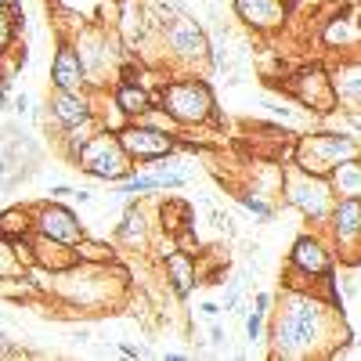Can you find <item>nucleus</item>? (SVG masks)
Masks as SVG:
<instances>
[{
    "label": "nucleus",
    "instance_id": "f257e3e1",
    "mask_svg": "<svg viewBox=\"0 0 361 361\" xmlns=\"http://www.w3.org/2000/svg\"><path fill=\"white\" fill-rule=\"evenodd\" d=\"M318 329H322V307L314 300H293V307L279 322L275 336L286 354H296L300 347H311L318 340Z\"/></svg>",
    "mask_w": 361,
    "mask_h": 361
},
{
    "label": "nucleus",
    "instance_id": "f03ea898",
    "mask_svg": "<svg viewBox=\"0 0 361 361\" xmlns=\"http://www.w3.org/2000/svg\"><path fill=\"white\" fill-rule=\"evenodd\" d=\"M163 105L173 119L180 123H202V119L214 116V94L209 87L199 80H177L163 90Z\"/></svg>",
    "mask_w": 361,
    "mask_h": 361
},
{
    "label": "nucleus",
    "instance_id": "7ed1b4c3",
    "mask_svg": "<svg viewBox=\"0 0 361 361\" xmlns=\"http://www.w3.org/2000/svg\"><path fill=\"white\" fill-rule=\"evenodd\" d=\"M357 156V141L354 137H340V134H314L300 145V166H304L311 177L329 173L336 163L354 159Z\"/></svg>",
    "mask_w": 361,
    "mask_h": 361
},
{
    "label": "nucleus",
    "instance_id": "20e7f679",
    "mask_svg": "<svg viewBox=\"0 0 361 361\" xmlns=\"http://www.w3.org/2000/svg\"><path fill=\"white\" fill-rule=\"evenodd\" d=\"M80 170H87L90 177H102V180H119L127 177V152L119 148V141L112 137H94V141H83L80 148Z\"/></svg>",
    "mask_w": 361,
    "mask_h": 361
},
{
    "label": "nucleus",
    "instance_id": "39448f33",
    "mask_svg": "<svg viewBox=\"0 0 361 361\" xmlns=\"http://www.w3.org/2000/svg\"><path fill=\"white\" fill-rule=\"evenodd\" d=\"M119 148L137 159H159V156H170L173 152V141L163 134V130H148V127H127L119 134Z\"/></svg>",
    "mask_w": 361,
    "mask_h": 361
},
{
    "label": "nucleus",
    "instance_id": "423d86ee",
    "mask_svg": "<svg viewBox=\"0 0 361 361\" xmlns=\"http://www.w3.org/2000/svg\"><path fill=\"white\" fill-rule=\"evenodd\" d=\"M40 235L51 238V243H80L83 231H80V221L69 214L66 206H47L40 214Z\"/></svg>",
    "mask_w": 361,
    "mask_h": 361
},
{
    "label": "nucleus",
    "instance_id": "0eeeda50",
    "mask_svg": "<svg viewBox=\"0 0 361 361\" xmlns=\"http://www.w3.org/2000/svg\"><path fill=\"white\" fill-rule=\"evenodd\" d=\"M166 40H170V47H173L177 54H185V58H192V54L199 58V54L206 51V33H202V29H199L192 18H185V15L170 22Z\"/></svg>",
    "mask_w": 361,
    "mask_h": 361
},
{
    "label": "nucleus",
    "instance_id": "6e6552de",
    "mask_svg": "<svg viewBox=\"0 0 361 361\" xmlns=\"http://www.w3.org/2000/svg\"><path fill=\"white\" fill-rule=\"evenodd\" d=\"M51 80L58 90H69V94H80L83 90V62L73 47H62L51 66Z\"/></svg>",
    "mask_w": 361,
    "mask_h": 361
},
{
    "label": "nucleus",
    "instance_id": "1a4fd4ad",
    "mask_svg": "<svg viewBox=\"0 0 361 361\" xmlns=\"http://www.w3.org/2000/svg\"><path fill=\"white\" fill-rule=\"evenodd\" d=\"M293 267L307 271V275H325L329 253L322 250V243H314V238H300V243L293 246Z\"/></svg>",
    "mask_w": 361,
    "mask_h": 361
},
{
    "label": "nucleus",
    "instance_id": "9d476101",
    "mask_svg": "<svg viewBox=\"0 0 361 361\" xmlns=\"http://www.w3.org/2000/svg\"><path fill=\"white\" fill-rule=\"evenodd\" d=\"M51 109H54V116H58V123H66V127H80V123H87V119H90L87 102H83L80 94H69V90H58L54 102H51Z\"/></svg>",
    "mask_w": 361,
    "mask_h": 361
},
{
    "label": "nucleus",
    "instance_id": "9b49d317",
    "mask_svg": "<svg viewBox=\"0 0 361 361\" xmlns=\"http://www.w3.org/2000/svg\"><path fill=\"white\" fill-rule=\"evenodd\" d=\"M238 15H243L250 25H279L282 22V4L279 0H238Z\"/></svg>",
    "mask_w": 361,
    "mask_h": 361
},
{
    "label": "nucleus",
    "instance_id": "f8f14e48",
    "mask_svg": "<svg viewBox=\"0 0 361 361\" xmlns=\"http://www.w3.org/2000/svg\"><path fill=\"white\" fill-rule=\"evenodd\" d=\"M333 231L340 243H357V235H361V217H357V195H347L340 206H336V214H333Z\"/></svg>",
    "mask_w": 361,
    "mask_h": 361
},
{
    "label": "nucleus",
    "instance_id": "ddd939ff",
    "mask_svg": "<svg viewBox=\"0 0 361 361\" xmlns=\"http://www.w3.org/2000/svg\"><path fill=\"white\" fill-rule=\"evenodd\" d=\"M333 185L343 195H361V166H357V159H343V163L333 166Z\"/></svg>",
    "mask_w": 361,
    "mask_h": 361
},
{
    "label": "nucleus",
    "instance_id": "4468645a",
    "mask_svg": "<svg viewBox=\"0 0 361 361\" xmlns=\"http://www.w3.org/2000/svg\"><path fill=\"white\" fill-rule=\"evenodd\" d=\"M166 271L173 275V286H177V293L185 296V293L192 289V282H195V264H192L185 253H173V257H166Z\"/></svg>",
    "mask_w": 361,
    "mask_h": 361
},
{
    "label": "nucleus",
    "instance_id": "2eb2a0df",
    "mask_svg": "<svg viewBox=\"0 0 361 361\" xmlns=\"http://www.w3.org/2000/svg\"><path fill=\"white\" fill-rule=\"evenodd\" d=\"M116 105L123 109L127 116H145V112H148V94H145L141 87L127 83V87H119V94H116Z\"/></svg>",
    "mask_w": 361,
    "mask_h": 361
},
{
    "label": "nucleus",
    "instance_id": "dca6fc26",
    "mask_svg": "<svg viewBox=\"0 0 361 361\" xmlns=\"http://www.w3.org/2000/svg\"><path fill=\"white\" fill-rule=\"evenodd\" d=\"M293 202L304 206L314 221L322 217V209H325V206H322V188H318V185H296V188H293Z\"/></svg>",
    "mask_w": 361,
    "mask_h": 361
},
{
    "label": "nucleus",
    "instance_id": "f3484780",
    "mask_svg": "<svg viewBox=\"0 0 361 361\" xmlns=\"http://www.w3.org/2000/svg\"><path fill=\"white\" fill-rule=\"evenodd\" d=\"M0 231H4V235H25L29 231L25 214H4V217H0Z\"/></svg>",
    "mask_w": 361,
    "mask_h": 361
},
{
    "label": "nucleus",
    "instance_id": "a211bd4d",
    "mask_svg": "<svg viewBox=\"0 0 361 361\" xmlns=\"http://www.w3.org/2000/svg\"><path fill=\"white\" fill-rule=\"evenodd\" d=\"M76 257H90V260H105V257H112L109 253V246H90V243H76Z\"/></svg>",
    "mask_w": 361,
    "mask_h": 361
},
{
    "label": "nucleus",
    "instance_id": "6ab92c4d",
    "mask_svg": "<svg viewBox=\"0 0 361 361\" xmlns=\"http://www.w3.org/2000/svg\"><path fill=\"white\" fill-rule=\"evenodd\" d=\"M260 329H264V311L257 307V311L246 318V336H250V340H260Z\"/></svg>",
    "mask_w": 361,
    "mask_h": 361
},
{
    "label": "nucleus",
    "instance_id": "aec40b11",
    "mask_svg": "<svg viewBox=\"0 0 361 361\" xmlns=\"http://www.w3.org/2000/svg\"><path fill=\"white\" fill-rule=\"evenodd\" d=\"M243 206H246V209H253L257 217H271V206H267V202H260L257 195H243Z\"/></svg>",
    "mask_w": 361,
    "mask_h": 361
},
{
    "label": "nucleus",
    "instance_id": "412c9836",
    "mask_svg": "<svg viewBox=\"0 0 361 361\" xmlns=\"http://www.w3.org/2000/svg\"><path fill=\"white\" fill-rule=\"evenodd\" d=\"M11 40V22H8V15H4V8H0V47H4Z\"/></svg>",
    "mask_w": 361,
    "mask_h": 361
},
{
    "label": "nucleus",
    "instance_id": "4be33fe9",
    "mask_svg": "<svg viewBox=\"0 0 361 361\" xmlns=\"http://www.w3.org/2000/svg\"><path fill=\"white\" fill-rule=\"evenodd\" d=\"M209 340H214V343H224L228 336H224V329H221V325H214V329H209Z\"/></svg>",
    "mask_w": 361,
    "mask_h": 361
},
{
    "label": "nucleus",
    "instance_id": "5701e85b",
    "mask_svg": "<svg viewBox=\"0 0 361 361\" xmlns=\"http://www.w3.org/2000/svg\"><path fill=\"white\" fill-rule=\"evenodd\" d=\"M15 112H22V116L29 112V98H25V94H18V98H15Z\"/></svg>",
    "mask_w": 361,
    "mask_h": 361
},
{
    "label": "nucleus",
    "instance_id": "b1692460",
    "mask_svg": "<svg viewBox=\"0 0 361 361\" xmlns=\"http://www.w3.org/2000/svg\"><path fill=\"white\" fill-rule=\"evenodd\" d=\"M202 314H206V318H217L221 307H217V304H202Z\"/></svg>",
    "mask_w": 361,
    "mask_h": 361
},
{
    "label": "nucleus",
    "instance_id": "393cba45",
    "mask_svg": "<svg viewBox=\"0 0 361 361\" xmlns=\"http://www.w3.org/2000/svg\"><path fill=\"white\" fill-rule=\"evenodd\" d=\"M0 8H18V0H0Z\"/></svg>",
    "mask_w": 361,
    "mask_h": 361
},
{
    "label": "nucleus",
    "instance_id": "a878e982",
    "mask_svg": "<svg viewBox=\"0 0 361 361\" xmlns=\"http://www.w3.org/2000/svg\"><path fill=\"white\" fill-rule=\"evenodd\" d=\"M0 177H4V159H0Z\"/></svg>",
    "mask_w": 361,
    "mask_h": 361
},
{
    "label": "nucleus",
    "instance_id": "bb28decb",
    "mask_svg": "<svg viewBox=\"0 0 361 361\" xmlns=\"http://www.w3.org/2000/svg\"><path fill=\"white\" fill-rule=\"evenodd\" d=\"M0 343H4V333H0Z\"/></svg>",
    "mask_w": 361,
    "mask_h": 361
}]
</instances>
